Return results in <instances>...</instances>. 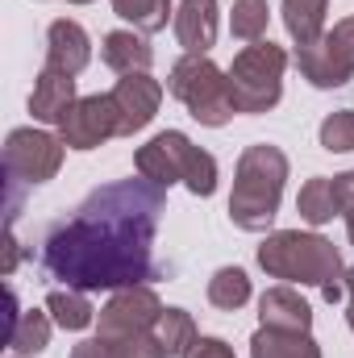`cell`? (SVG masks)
Returning <instances> with one entry per match:
<instances>
[{
    "label": "cell",
    "mask_w": 354,
    "mask_h": 358,
    "mask_svg": "<svg viewBox=\"0 0 354 358\" xmlns=\"http://www.w3.org/2000/svg\"><path fill=\"white\" fill-rule=\"evenodd\" d=\"M259 317H263V325H271V329H296V334H309L313 329V308L292 287H271V292H263Z\"/></svg>",
    "instance_id": "16"
},
{
    "label": "cell",
    "mask_w": 354,
    "mask_h": 358,
    "mask_svg": "<svg viewBox=\"0 0 354 358\" xmlns=\"http://www.w3.org/2000/svg\"><path fill=\"white\" fill-rule=\"evenodd\" d=\"M321 146L334 150V155L354 150V108H338L321 121Z\"/></svg>",
    "instance_id": "26"
},
{
    "label": "cell",
    "mask_w": 354,
    "mask_h": 358,
    "mask_svg": "<svg viewBox=\"0 0 354 358\" xmlns=\"http://www.w3.org/2000/svg\"><path fill=\"white\" fill-rule=\"evenodd\" d=\"M267 21H271L267 0H234V17H229L234 38H242V42H263Z\"/></svg>",
    "instance_id": "25"
},
{
    "label": "cell",
    "mask_w": 354,
    "mask_h": 358,
    "mask_svg": "<svg viewBox=\"0 0 354 358\" xmlns=\"http://www.w3.org/2000/svg\"><path fill=\"white\" fill-rule=\"evenodd\" d=\"M71 358H125L121 355V346L113 342V338H88V342H80L76 350H71Z\"/></svg>",
    "instance_id": "28"
},
{
    "label": "cell",
    "mask_w": 354,
    "mask_h": 358,
    "mask_svg": "<svg viewBox=\"0 0 354 358\" xmlns=\"http://www.w3.org/2000/svg\"><path fill=\"white\" fill-rule=\"evenodd\" d=\"M108 96H113V104H117L121 134H138V129H146V125L155 121V113H159V104H163V84L150 80L146 71H138V76H121L117 88L108 92Z\"/></svg>",
    "instance_id": "10"
},
{
    "label": "cell",
    "mask_w": 354,
    "mask_h": 358,
    "mask_svg": "<svg viewBox=\"0 0 354 358\" xmlns=\"http://www.w3.org/2000/svg\"><path fill=\"white\" fill-rule=\"evenodd\" d=\"M167 213V192L155 179H117L59 217L38 246V263L50 279L76 292H121L159 279L155 234Z\"/></svg>",
    "instance_id": "1"
},
{
    "label": "cell",
    "mask_w": 354,
    "mask_h": 358,
    "mask_svg": "<svg viewBox=\"0 0 354 358\" xmlns=\"http://www.w3.org/2000/svg\"><path fill=\"white\" fill-rule=\"evenodd\" d=\"M46 313L55 317L59 329H71V334H76V329H88L92 325V313H96V308L88 304L84 292H76V287H55V292L46 296Z\"/></svg>",
    "instance_id": "21"
},
{
    "label": "cell",
    "mask_w": 354,
    "mask_h": 358,
    "mask_svg": "<svg viewBox=\"0 0 354 358\" xmlns=\"http://www.w3.org/2000/svg\"><path fill=\"white\" fill-rule=\"evenodd\" d=\"M76 104V76H63V71H50L42 67L38 84L29 92V113L34 121H46V125H59L63 113Z\"/></svg>",
    "instance_id": "14"
},
{
    "label": "cell",
    "mask_w": 354,
    "mask_h": 358,
    "mask_svg": "<svg viewBox=\"0 0 354 358\" xmlns=\"http://www.w3.org/2000/svg\"><path fill=\"white\" fill-rule=\"evenodd\" d=\"M134 167L138 176L155 179L159 187H171V183H187L192 196H213L217 192V159L200 146H192L187 134L167 129V134H155L138 155H134Z\"/></svg>",
    "instance_id": "4"
},
{
    "label": "cell",
    "mask_w": 354,
    "mask_h": 358,
    "mask_svg": "<svg viewBox=\"0 0 354 358\" xmlns=\"http://www.w3.org/2000/svg\"><path fill=\"white\" fill-rule=\"evenodd\" d=\"M325 38H330V46H334V50H338V55L346 59V67L354 71V17L338 21V25H334V29H330Z\"/></svg>",
    "instance_id": "27"
},
{
    "label": "cell",
    "mask_w": 354,
    "mask_h": 358,
    "mask_svg": "<svg viewBox=\"0 0 354 358\" xmlns=\"http://www.w3.org/2000/svg\"><path fill=\"white\" fill-rule=\"evenodd\" d=\"M296 213H300L309 225H325V221H334V217L346 213V208H342V200H338L334 179L317 176V179H309V183L300 187V196H296Z\"/></svg>",
    "instance_id": "18"
},
{
    "label": "cell",
    "mask_w": 354,
    "mask_h": 358,
    "mask_svg": "<svg viewBox=\"0 0 354 358\" xmlns=\"http://www.w3.org/2000/svg\"><path fill=\"white\" fill-rule=\"evenodd\" d=\"M71 4H88V0H71Z\"/></svg>",
    "instance_id": "35"
},
{
    "label": "cell",
    "mask_w": 354,
    "mask_h": 358,
    "mask_svg": "<svg viewBox=\"0 0 354 358\" xmlns=\"http://www.w3.org/2000/svg\"><path fill=\"white\" fill-rule=\"evenodd\" d=\"M176 38L183 55H208L217 42V0H179Z\"/></svg>",
    "instance_id": "12"
},
{
    "label": "cell",
    "mask_w": 354,
    "mask_h": 358,
    "mask_svg": "<svg viewBox=\"0 0 354 358\" xmlns=\"http://www.w3.org/2000/svg\"><path fill=\"white\" fill-rule=\"evenodd\" d=\"M92 63V42L84 34L80 21H55L46 29V67L50 71H63V76H80Z\"/></svg>",
    "instance_id": "11"
},
{
    "label": "cell",
    "mask_w": 354,
    "mask_h": 358,
    "mask_svg": "<svg viewBox=\"0 0 354 358\" xmlns=\"http://www.w3.org/2000/svg\"><path fill=\"white\" fill-rule=\"evenodd\" d=\"M296 67H300V76L313 88H342V84H351V76H354L346 67V59L330 46V38H321L313 46H296Z\"/></svg>",
    "instance_id": "13"
},
{
    "label": "cell",
    "mask_w": 354,
    "mask_h": 358,
    "mask_svg": "<svg viewBox=\"0 0 354 358\" xmlns=\"http://www.w3.org/2000/svg\"><path fill=\"white\" fill-rule=\"evenodd\" d=\"M167 88L208 129H221L238 113L234 92H229V71H221L208 55H183L171 67V76H167Z\"/></svg>",
    "instance_id": "5"
},
{
    "label": "cell",
    "mask_w": 354,
    "mask_h": 358,
    "mask_svg": "<svg viewBox=\"0 0 354 358\" xmlns=\"http://www.w3.org/2000/svg\"><path fill=\"white\" fill-rule=\"evenodd\" d=\"M50 346V317L29 308V313H17V321L8 325V350L17 358L25 355H42Z\"/></svg>",
    "instance_id": "20"
},
{
    "label": "cell",
    "mask_w": 354,
    "mask_h": 358,
    "mask_svg": "<svg viewBox=\"0 0 354 358\" xmlns=\"http://www.w3.org/2000/svg\"><path fill=\"white\" fill-rule=\"evenodd\" d=\"M346 325L354 329V300H351V308H346Z\"/></svg>",
    "instance_id": "34"
},
{
    "label": "cell",
    "mask_w": 354,
    "mask_h": 358,
    "mask_svg": "<svg viewBox=\"0 0 354 358\" xmlns=\"http://www.w3.org/2000/svg\"><path fill=\"white\" fill-rule=\"evenodd\" d=\"M246 300H250V279H246L242 267H221L208 279V304H213V308L238 313Z\"/></svg>",
    "instance_id": "23"
},
{
    "label": "cell",
    "mask_w": 354,
    "mask_h": 358,
    "mask_svg": "<svg viewBox=\"0 0 354 358\" xmlns=\"http://www.w3.org/2000/svg\"><path fill=\"white\" fill-rule=\"evenodd\" d=\"M183 358H234V350H229L221 338H196V346Z\"/></svg>",
    "instance_id": "29"
},
{
    "label": "cell",
    "mask_w": 354,
    "mask_h": 358,
    "mask_svg": "<svg viewBox=\"0 0 354 358\" xmlns=\"http://www.w3.org/2000/svg\"><path fill=\"white\" fill-rule=\"evenodd\" d=\"M283 67L288 55L275 42H250L246 50L234 55L229 67V92H234V108L238 113H267L279 104L283 96Z\"/></svg>",
    "instance_id": "6"
},
{
    "label": "cell",
    "mask_w": 354,
    "mask_h": 358,
    "mask_svg": "<svg viewBox=\"0 0 354 358\" xmlns=\"http://www.w3.org/2000/svg\"><path fill=\"white\" fill-rule=\"evenodd\" d=\"M113 13L121 21H129L138 34H159V29H167L171 0H113Z\"/></svg>",
    "instance_id": "24"
},
{
    "label": "cell",
    "mask_w": 354,
    "mask_h": 358,
    "mask_svg": "<svg viewBox=\"0 0 354 358\" xmlns=\"http://www.w3.org/2000/svg\"><path fill=\"white\" fill-rule=\"evenodd\" d=\"M283 183H288V155L279 146H246L234 171V196H229V221L246 234H263L271 229L279 200H283Z\"/></svg>",
    "instance_id": "3"
},
{
    "label": "cell",
    "mask_w": 354,
    "mask_h": 358,
    "mask_svg": "<svg viewBox=\"0 0 354 358\" xmlns=\"http://www.w3.org/2000/svg\"><path fill=\"white\" fill-rule=\"evenodd\" d=\"M325 4L330 0H283V25L296 46H313L325 38Z\"/></svg>",
    "instance_id": "19"
},
{
    "label": "cell",
    "mask_w": 354,
    "mask_h": 358,
    "mask_svg": "<svg viewBox=\"0 0 354 358\" xmlns=\"http://www.w3.org/2000/svg\"><path fill=\"white\" fill-rule=\"evenodd\" d=\"M100 59H104L117 76H138V71H150L155 50H150V42H146L142 34H134V29H113V34H104Z\"/></svg>",
    "instance_id": "15"
},
{
    "label": "cell",
    "mask_w": 354,
    "mask_h": 358,
    "mask_svg": "<svg viewBox=\"0 0 354 358\" xmlns=\"http://www.w3.org/2000/svg\"><path fill=\"white\" fill-rule=\"evenodd\" d=\"M250 358H321V346H317L309 334L263 325V329L250 338Z\"/></svg>",
    "instance_id": "17"
},
{
    "label": "cell",
    "mask_w": 354,
    "mask_h": 358,
    "mask_svg": "<svg viewBox=\"0 0 354 358\" xmlns=\"http://www.w3.org/2000/svg\"><path fill=\"white\" fill-rule=\"evenodd\" d=\"M334 187H338L342 208H351V204H354V171H346V176H334ZM342 217H346V213H342Z\"/></svg>",
    "instance_id": "30"
},
{
    "label": "cell",
    "mask_w": 354,
    "mask_h": 358,
    "mask_svg": "<svg viewBox=\"0 0 354 358\" xmlns=\"http://www.w3.org/2000/svg\"><path fill=\"white\" fill-rule=\"evenodd\" d=\"M117 134H121V117H117L113 96H84L59 121V138L71 150H96L100 142H108Z\"/></svg>",
    "instance_id": "8"
},
{
    "label": "cell",
    "mask_w": 354,
    "mask_h": 358,
    "mask_svg": "<svg viewBox=\"0 0 354 358\" xmlns=\"http://www.w3.org/2000/svg\"><path fill=\"white\" fill-rule=\"evenodd\" d=\"M346 234H351V242H354V204L346 208Z\"/></svg>",
    "instance_id": "32"
},
{
    "label": "cell",
    "mask_w": 354,
    "mask_h": 358,
    "mask_svg": "<svg viewBox=\"0 0 354 358\" xmlns=\"http://www.w3.org/2000/svg\"><path fill=\"white\" fill-rule=\"evenodd\" d=\"M155 338H159V346L167 350V358H183L196 346V321H192V313H183V308H163V317H159V325H155Z\"/></svg>",
    "instance_id": "22"
},
{
    "label": "cell",
    "mask_w": 354,
    "mask_h": 358,
    "mask_svg": "<svg viewBox=\"0 0 354 358\" xmlns=\"http://www.w3.org/2000/svg\"><path fill=\"white\" fill-rule=\"evenodd\" d=\"M63 167V138L46 129H13L4 142V171L13 183H46Z\"/></svg>",
    "instance_id": "7"
},
{
    "label": "cell",
    "mask_w": 354,
    "mask_h": 358,
    "mask_svg": "<svg viewBox=\"0 0 354 358\" xmlns=\"http://www.w3.org/2000/svg\"><path fill=\"white\" fill-rule=\"evenodd\" d=\"M259 267L271 279H288V283H313L321 287V296L330 304H338L346 296V267L342 255L334 250V242H325L321 234H300V229H279L267 234L259 246Z\"/></svg>",
    "instance_id": "2"
},
{
    "label": "cell",
    "mask_w": 354,
    "mask_h": 358,
    "mask_svg": "<svg viewBox=\"0 0 354 358\" xmlns=\"http://www.w3.org/2000/svg\"><path fill=\"white\" fill-rule=\"evenodd\" d=\"M163 317V304L159 296L138 283V287H121L108 296V304L100 308V334L104 338H125V334H155Z\"/></svg>",
    "instance_id": "9"
},
{
    "label": "cell",
    "mask_w": 354,
    "mask_h": 358,
    "mask_svg": "<svg viewBox=\"0 0 354 358\" xmlns=\"http://www.w3.org/2000/svg\"><path fill=\"white\" fill-rule=\"evenodd\" d=\"M17 259H21V246H17V238H13V225H8V238H4V263H0V271H4V275H13Z\"/></svg>",
    "instance_id": "31"
},
{
    "label": "cell",
    "mask_w": 354,
    "mask_h": 358,
    "mask_svg": "<svg viewBox=\"0 0 354 358\" xmlns=\"http://www.w3.org/2000/svg\"><path fill=\"white\" fill-rule=\"evenodd\" d=\"M342 283H346V292H351V300H354V267H346V279Z\"/></svg>",
    "instance_id": "33"
}]
</instances>
